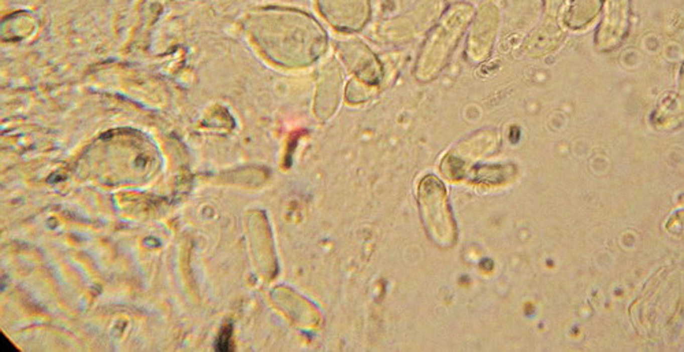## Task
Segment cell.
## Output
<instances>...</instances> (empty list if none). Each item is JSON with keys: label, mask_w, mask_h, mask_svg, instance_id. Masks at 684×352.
Listing matches in <instances>:
<instances>
[{"label": "cell", "mask_w": 684, "mask_h": 352, "mask_svg": "<svg viewBox=\"0 0 684 352\" xmlns=\"http://www.w3.org/2000/svg\"><path fill=\"white\" fill-rule=\"evenodd\" d=\"M231 336H233V330H231V326H225L222 329L220 332V336L216 341V349L218 351H230L233 344H231Z\"/></svg>", "instance_id": "cell-1"}]
</instances>
